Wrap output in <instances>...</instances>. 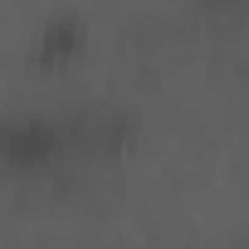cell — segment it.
<instances>
[{
	"mask_svg": "<svg viewBox=\"0 0 249 249\" xmlns=\"http://www.w3.org/2000/svg\"><path fill=\"white\" fill-rule=\"evenodd\" d=\"M54 152H59V127H49L39 117L10 122L0 132V157L10 166H44V161H54Z\"/></svg>",
	"mask_w": 249,
	"mask_h": 249,
	"instance_id": "cell-1",
	"label": "cell"
}]
</instances>
